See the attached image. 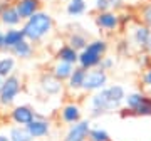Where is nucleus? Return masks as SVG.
<instances>
[{"instance_id": "nucleus-1", "label": "nucleus", "mask_w": 151, "mask_h": 141, "mask_svg": "<svg viewBox=\"0 0 151 141\" xmlns=\"http://www.w3.org/2000/svg\"><path fill=\"white\" fill-rule=\"evenodd\" d=\"M126 94L128 92H126L123 84H108L101 91L89 94V99H87L89 116L91 118H101V116L118 111L124 104Z\"/></svg>"}, {"instance_id": "nucleus-2", "label": "nucleus", "mask_w": 151, "mask_h": 141, "mask_svg": "<svg viewBox=\"0 0 151 141\" xmlns=\"http://www.w3.org/2000/svg\"><path fill=\"white\" fill-rule=\"evenodd\" d=\"M22 30L25 34V39L30 40L34 45L40 44L54 32V17L47 10H39L27 20H24Z\"/></svg>"}, {"instance_id": "nucleus-3", "label": "nucleus", "mask_w": 151, "mask_h": 141, "mask_svg": "<svg viewBox=\"0 0 151 141\" xmlns=\"http://www.w3.org/2000/svg\"><path fill=\"white\" fill-rule=\"evenodd\" d=\"M108 50H109V42L104 37L91 39L89 44L79 52L77 65L86 70L97 69L99 64H101V60H103V57L108 55Z\"/></svg>"}, {"instance_id": "nucleus-4", "label": "nucleus", "mask_w": 151, "mask_h": 141, "mask_svg": "<svg viewBox=\"0 0 151 141\" xmlns=\"http://www.w3.org/2000/svg\"><path fill=\"white\" fill-rule=\"evenodd\" d=\"M22 92V77L19 74H12V76L2 79L0 84V106L7 108L17 101V98Z\"/></svg>"}, {"instance_id": "nucleus-5", "label": "nucleus", "mask_w": 151, "mask_h": 141, "mask_svg": "<svg viewBox=\"0 0 151 141\" xmlns=\"http://www.w3.org/2000/svg\"><path fill=\"white\" fill-rule=\"evenodd\" d=\"M108 84H109V74L106 70L91 69V70H87L86 81H84V86H82V92L94 94V92L104 89Z\"/></svg>"}, {"instance_id": "nucleus-6", "label": "nucleus", "mask_w": 151, "mask_h": 141, "mask_svg": "<svg viewBox=\"0 0 151 141\" xmlns=\"http://www.w3.org/2000/svg\"><path fill=\"white\" fill-rule=\"evenodd\" d=\"M151 37V29L146 27L145 24L141 22H134L133 25H129V37L128 40L131 42L133 49L138 50V52H145L146 44Z\"/></svg>"}, {"instance_id": "nucleus-7", "label": "nucleus", "mask_w": 151, "mask_h": 141, "mask_svg": "<svg viewBox=\"0 0 151 141\" xmlns=\"http://www.w3.org/2000/svg\"><path fill=\"white\" fill-rule=\"evenodd\" d=\"M65 84L62 81H59L57 77L49 70V72H42L40 77H39V89L44 96H49V98H55L64 92Z\"/></svg>"}, {"instance_id": "nucleus-8", "label": "nucleus", "mask_w": 151, "mask_h": 141, "mask_svg": "<svg viewBox=\"0 0 151 141\" xmlns=\"http://www.w3.org/2000/svg\"><path fill=\"white\" fill-rule=\"evenodd\" d=\"M94 24L99 30L108 34H114L121 29V20H119V12L106 10V12H97L94 17Z\"/></svg>"}, {"instance_id": "nucleus-9", "label": "nucleus", "mask_w": 151, "mask_h": 141, "mask_svg": "<svg viewBox=\"0 0 151 141\" xmlns=\"http://www.w3.org/2000/svg\"><path fill=\"white\" fill-rule=\"evenodd\" d=\"M92 123L89 118H82L79 123L67 126L64 136L60 141H89V133H91Z\"/></svg>"}, {"instance_id": "nucleus-10", "label": "nucleus", "mask_w": 151, "mask_h": 141, "mask_svg": "<svg viewBox=\"0 0 151 141\" xmlns=\"http://www.w3.org/2000/svg\"><path fill=\"white\" fill-rule=\"evenodd\" d=\"M37 111L30 106V104H17L10 111V121L17 126H27L29 123H32L37 116Z\"/></svg>"}, {"instance_id": "nucleus-11", "label": "nucleus", "mask_w": 151, "mask_h": 141, "mask_svg": "<svg viewBox=\"0 0 151 141\" xmlns=\"http://www.w3.org/2000/svg\"><path fill=\"white\" fill-rule=\"evenodd\" d=\"M25 128H27V131L30 133V136L34 138V141L35 140H45V138L50 135V131H52V123H50V119H47L45 116L37 114L35 119H34L32 123H29Z\"/></svg>"}, {"instance_id": "nucleus-12", "label": "nucleus", "mask_w": 151, "mask_h": 141, "mask_svg": "<svg viewBox=\"0 0 151 141\" xmlns=\"http://www.w3.org/2000/svg\"><path fill=\"white\" fill-rule=\"evenodd\" d=\"M59 119L62 124H76V123H79L82 119V108L79 103H76V101H69V103H65L59 111Z\"/></svg>"}, {"instance_id": "nucleus-13", "label": "nucleus", "mask_w": 151, "mask_h": 141, "mask_svg": "<svg viewBox=\"0 0 151 141\" xmlns=\"http://www.w3.org/2000/svg\"><path fill=\"white\" fill-rule=\"evenodd\" d=\"M0 24L5 29H14V27H22V20L20 14L17 10V7L14 4H9V5L0 12Z\"/></svg>"}, {"instance_id": "nucleus-14", "label": "nucleus", "mask_w": 151, "mask_h": 141, "mask_svg": "<svg viewBox=\"0 0 151 141\" xmlns=\"http://www.w3.org/2000/svg\"><path fill=\"white\" fill-rule=\"evenodd\" d=\"M42 2L44 0H15L14 5L17 7L22 20H27L29 17H32L34 14L42 10Z\"/></svg>"}, {"instance_id": "nucleus-15", "label": "nucleus", "mask_w": 151, "mask_h": 141, "mask_svg": "<svg viewBox=\"0 0 151 141\" xmlns=\"http://www.w3.org/2000/svg\"><path fill=\"white\" fill-rule=\"evenodd\" d=\"M86 76H87V70L76 65L74 67V72L70 74V77L65 81V87L69 92H82V86H84V81H86Z\"/></svg>"}, {"instance_id": "nucleus-16", "label": "nucleus", "mask_w": 151, "mask_h": 141, "mask_svg": "<svg viewBox=\"0 0 151 141\" xmlns=\"http://www.w3.org/2000/svg\"><path fill=\"white\" fill-rule=\"evenodd\" d=\"M34 52H35V45L30 40H27V39L22 40L20 44H17L15 47H12L9 50V54L14 55L17 60H29L34 55Z\"/></svg>"}, {"instance_id": "nucleus-17", "label": "nucleus", "mask_w": 151, "mask_h": 141, "mask_svg": "<svg viewBox=\"0 0 151 141\" xmlns=\"http://www.w3.org/2000/svg\"><path fill=\"white\" fill-rule=\"evenodd\" d=\"M150 94H146V92L143 91H133V92H128L126 94V99H124V108H126V111L129 114H134V111L138 108H139L141 104L146 101V98H148Z\"/></svg>"}, {"instance_id": "nucleus-18", "label": "nucleus", "mask_w": 151, "mask_h": 141, "mask_svg": "<svg viewBox=\"0 0 151 141\" xmlns=\"http://www.w3.org/2000/svg\"><path fill=\"white\" fill-rule=\"evenodd\" d=\"M55 60H62V62H69V64L77 65L79 52L74 47H70L69 44H62L59 49L55 50Z\"/></svg>"}, {"instance_id": "nucleus-19", "label": "nucleus", "mask_w": 151, "mask_h": 141, "mask_svg": "<svg viewBox=\"0 0 151 141\" xmlns=\"http://www.w3.org/2000/svg\"><path fill=\"white\" fill-rule=\"evenodd\" d=\"M74 64H69V62H62V60H55L54 65L50 67V72L54 74L59 81H62L65 84V81L70 77V74L74 72Z\"/></svg>"}, {"instance_id": "nucleus-20", "label": "nucleus", "mask_w": 151, "mask_h": 141, "mask_svg": "<svg viewBox=\"0 0 151 141\" xmlns=\"http://www.w3.org/2000/svg\"><path fill=\"white\" fill-rule=\"evenodd\" d=\"M22 40H25V34L22 30V27H14L5 30V37H4V44H5V50H10L12 47H15L17 44H20Z\"/></svg>"}, {"instance_id": "nucleus-21", "label": "nucleus", "mask_w": 151, "mask_h": 141, "mask_svg": "<svg viewBox=\"0 0 151 141\" xmlns=\"http://www.w3.org/2000/svg\"><path fill=\"white\" fill-rule=\"evenodd\" d=\"M87 12V2L86 0H67L65 4V14L70 19H79Z\"/></svg>"}, {"instance_id": "nucleus-22", "label": "nucleus", "mask_w": 151, "mask_h": 141, "mask_svg": "<svg viewBox=\"0 0 151 141\" xmlns=\"http://www.w3.org/2000/svg\"><path fill=\"white\" fill-rule=\"evenodd\" d=\"M65 44H69L70 47H74L77 52H81L89 44V37L84 32H81V30H72V32L67 34V42Z\"/></svg>"}, {"instance_id": "nucleus-23", "label": "nucleus", "mask_w": 151, "mask_h": 141, "mask_svg": "<svg viewBox=\"0 0 151 141\" xmlns=\"http://www.w3.org/2000/svg\"><path fill=\"white\" fill-rule=\"evenodd\" d=\"M15 67H17V59L14 55L7 54L4 57H0V77L2 79L15 74Z\"/></svg>"}, {"instance_id": "nucleus-24", "label": "nucleus", "mask_w": 151, "mask_h": 141, "mask_svg": "<svg viewBox=\"0 0 151 141\" xmlns=\"http://www.w3.org/2000/svg\"><path fill=\"white\" fill-rule=\"evenodd\" d=\"M9 138H10V141H34V138L30 136V133L27 131V128L25 126H10L9 128Z\"/></svg>"}, {"instance_id": "nucleus-25", "label": "nucleus", "mask_w": 151, "mask_h": 141, "mask_svg": "<svg viewBox=\"0 0 151 141\" xmlns=\"http://www.w3.org/2000/svg\"><path fill=\"white\" fill-rule=\"evenodd\" d=\"M89 141H111V135L101 126H92L89 133Z\"/></svg>"}, {"instance_id": "nucleus-26", "label": "nucleus", "mask_w": 151, "mask_h": 141, "mask_svg": "<svg viewBox=\"0 0 151 141\" xmlns=\"http://www.w3.org/2000/svg\"><path fill=\"white\" fill-rule=\"evenodd\" d=\"M138 19H139L141 24H145L146 27L151 29V4L145 2V4L138 9Z\"/></svg>"}, {"instance_id": "nucleus-27", "label": "nucleus", "mask_w": 151, "mask_h": 141, "mask_svg": "<svg viewBox=\"0 0 151 141\" xmlns=\"http://www.w3.org/2000/svg\"><path fill=\"white\" fill-rule=\"evenodd\" d=\"M133 116H138V118H148V116H151V96L146 98V101L136 109Z\"/></svg>"}, {"instance_id": "nucleus-28", "label": "nucleus", "mask_w": 151, "mask_h": 141, "mask_svg": "<svg viewBox=\"0 0 151 141\" xmlns=\"http://www.w3.org/2000/svg\"><path fill=\"white\" fill-rule=\"evenodd\" d=\"M114 67H116V57H113V55H104L103 60H101V64H99V67H97V69H101V70H106V72H109V70H113Z\"/></svg>"}, {"instance_id": "nucleus-29", "label": "nucleus", "mask_w": 151, "mask_h": 141, "mask_svg": "<svg viewBox=\"0 0 151 141\" xmlns=\"http://www.w3.org/2000/svg\"><path fill=\"white\" fill-rule=\"evenodd\" d=\"M131 50H133V45H131V42L128 40V39H124V40H121V42L118 44V54H131Z\"/></svg>"}, {"instance_id": "nucleus-30", "label": "nucleus", "mask_w": 151, "mask_h": 141, "mask_svg": "<svg viewBox=\"0 0 151 141\" xmlns=\"http://www.w3.org/2000/svg\"><path fill=\"white\" fill-rule=\"evenodd\" d=\"M138 65H139L143 70L151 67V55L146 54V52H141V55L138 57Z\"/></svg>"}, {"instance_id": "nucleus-31", "label": "nucleus", "mask_w": 151, "mask_h": 141, "mask_svg": "<svg viewBox=\"0 0 151 141\" xmlns=\"http://www.w3.org/2000/svg\"><path fill=\"white\" fill-rule=\"evenodd\" d=\"M108 2H109V10H114V12H123L124 7H126L124 0H108Z\"/></svg>"}, {"instance_id": "nucleus-32", "label": "nucleus", "mask_w": 151, "mask_h": 141, "mask_svg": "<svg viewBox=\"0 0 151 141\" xmlns=\"http://www.w3.org/2000/svg\"><path fill=\"white\" fill-rule=\"evenodd\" d=\"M141 82H143V86L146 89H151V67L143 70V74H141Z\"/></svg>"}, {"instance_id": "nucleus-33", "label": "nucleus", "mask_w": 151, "mask_h": 141, "mask_svg": "<svg viewBox=\"0 0 151 141\" xmlns=\"http://www.w3.org/2000/svg\"><path fill=\"white\" fill-rule=\"evenodd\" d=\"M94 10H96V12H106V10H109V2H108V0H94Z\"/></svg>"}, {"instance_id": "nucleus-34", "label": "nucleus", "mask_w": 151, "mask_h": 141, "mask_svg": "<svg viewBox=\"0 0 151 141\" xmlns=\"http://www.w3.org/2000/svg\"><path fill=\"white\" fill-rule=\"evenodd\" d=\"M4 37H5V30L0 29V50H5V44H4Z\"/></svg>"}, {"instance_id": "nucleus-35", "label": "nucleus", "mask_w": 151, "mask_h": 141, "mask_svg": "<svg viewBox=\"0 0 151 141\" xmlns=\"http://www.w3.org/2000/svg\"><path fill=\"white\" fill-rule=\"evenodd\" d=\"M0 141H10L9 135H4V133H0Z\"/></svg>"}, {"instance_id": "nucleus-36", "label": "nucleus", "mask_w": 151, "mask_h": 141, "mask_svg": "<svg viewBox=\"0 0 151 141\" xmlns=\"http://www.w3.org/2000/svg\"><path fill=\"white\" fill-rule=\"evenodd\" d=\"M143 2H148V4H151V0H143Z\"/></svg>"}, {"instance_id": "nucleus-37", "label": "nucleus", "mask_w": 151, "mask_h": 141, "mask_svg": "<svg viewBox=\"0 0 151 141\" xmlns=\"http://www.w3.org/2000/svg\"><path fill=\"white\" fill-rule=\"evenodd\" d=\"M47 2H54V0H47Z\"/></svg>"}, {"instance_id": "nucleus-38", "label": "nucleus", "mask_w": 151, "mask_h": 141, "mask_svg": "<svg viewBox=\"0 0 151 141\" xmlns=\"http://www.w3.org/2000/svg\"><path fill=\"white\" fill-rule=\"evenodd\" d=\"M0 84H2V77H0Z\"/></svg>"}]
</instances>
